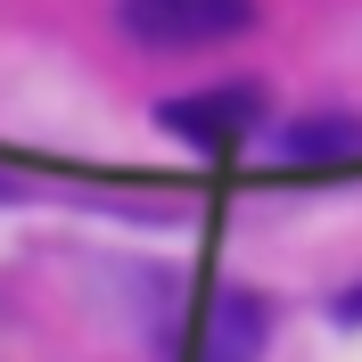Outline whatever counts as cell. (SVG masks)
<instances>
[{
	"label": "cell",
	"mask_w": 362,
	"mask_h": 362,
	"mask_svg": "<svg viewBox=\"0 0 362 362\" xmlns=\"http://www.w3.org/2000/svg\"><path fill=\"white\" fill-rule=\"evenodd\" d=\"M157 124L189 148H239V140L264 124V90L255 83H223V90H189V99H165Z\"/></svg>",
	"instance_id": "7a4b0ae2"
},
{
	"label": "cell",
	"mask_w": 362,
	"mask_h": 362,
	"mask_svg": "<svg viewBox=\"0 0 362 362\" xmlns=\"http://www.w3.org/2000/svg\"><path fill=\"white\" fill-rule=\"evenodd\" d=\"M255 25V0H124V33L148 49H206Z\"/></svg>",
	"instance_id": "6da1fadb"
},
{
	"label": "cell",
	"mask_w": 362,
	"mask_h": 362,
	"mask_svg": "<svg viewBox=\"0 0 362 362\" xmlns=\"http://www.w3.org/2000/svg\"><path fill=\"white\" fill-rule=\"evenodd\" d=\"M272 338V305L255 288H223L214 313H206V362H264Z\"/></svg>",
	"instance_id": "3957f363"
},
{
	"label": "cell",
	"mask_w": 362,
	"mask_h": 362,
	"mask_svg": "<svg viewBox=\"0 0 362 362\" xmlns=\"http://www.w3.org/2000/svg\"><path fill=\"white\" fill-rule=\"evenodd\" d=\"M362 148V124L354 115H305V124H288V132L272 140V157L280 165H338Z\"/></svg>",
	"instance_id": "277c9868"
},
{
	"label": "cell",
	"mask_w": 362,
	"mask_h": 362,
	"mask_svg": "<svg viewBox=\"0 0 362 362\" xmlns=\"http://www.w3.org/2000/svg\"><path fill=\"white\" fill-rule=\"evenodd\" d=\"M329 313H338V321H362V288H346L338 305H329Z\"/></svg>",
	"instance_id": "5b68a950"
}]
</instances>
